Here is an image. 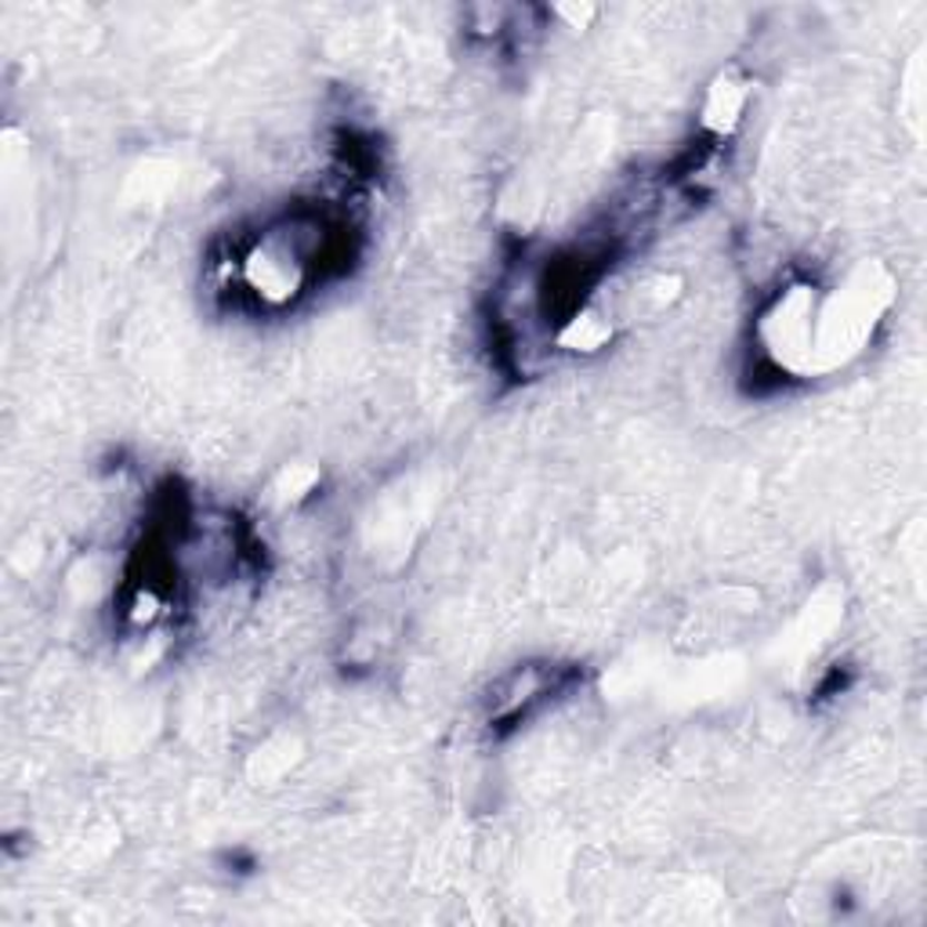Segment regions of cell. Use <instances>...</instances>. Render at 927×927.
<instances>
[{"label":"cell","mask_w":927,"mask_h":927,"mask_svg":"<svg viewBox=\"0 0 927 927\" xmlns=\"http://www.w3.org/2000/svg\"><path fill=\"white\" fill-rule=\"evenodd\" d=\"M743 105H746V91L743 84H732V80H722L714 91H711V99H707V123L717 131V134H725L732 123L739 120L743 113Z\"/></svg>","instance_id":"obj_1"}]
</instances>
